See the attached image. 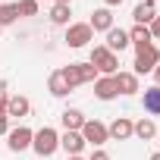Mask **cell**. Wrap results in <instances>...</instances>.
<instances>
[{
  "mask_svg": "<svg viewBox=\"0 0 160 160\" xmlns=\"http://www.w3.org/2000/svg\"><path fill=\"white\" fill-rule=\"evenodd\" d=\"M60 75L66 78L69 91H75L78 85H88V82H94V78H98V69H94L91 63H69V66H63V69H60Z\"/></svg>",
  "mask_w": 160,
  "mask_h": 160,
  "instance_id": "6da1fadb",
  "label": "cell"
},
{
  "mask_svg": "<svg viewBox=\"0 0 160 160\" xmlns=\"http://www.w3.org/2000/svg\"><path fill=\"white\" fill-rule=\"evenodd\" d=\"M88 63L98 69V75H116V72H119V53L107 50L104 44H94V47H91Z\"/></svg>",
  "mask_w": 160,
  "mask_h": 160,
  "instance_id": "7a4b0ae2",
  "label": "cell"
},
{
  "mask_svg": "<svg viewBox=\"0 0 160 160\" xmlns=\"http://www.w3.org/2000/svg\"><path fill=\"white\" fill-rule=\"evenodd\" d=\"M32 151H35L38 157H53V154L60 151V132L50 129V126L38 129L35 138H32Z\"/></svg>",
  "mask_w": 160,
  "mask_h": 160,
  "instance_id": "3957f363",
  "label": "cell"
},
{
  "mask_svg": "<svg viewBox=\"0 0 160 160\" xmlns=\"http://www.w3.org/2000/svg\"><path fill=\"white\" fill-rule=\"evenodd\" d=\"M157 63H160V50H157V44L135 47V63H132V72H135V75L154 72V66H157Z\"/></svg>",
  "mask_w": 160,
  "mask_h": 160,
  "instance_id": "277c9868",
  "label": "cell"
},
{
  "mask_svg": "<svg viewBox=\"0 0 160 160\" xmlns=\"http://www.w3.org/2000/svg\"><path fill=\"white\" fill-rule=\"evenodd\" d=\"M69 47H85L88 41H94V32L88 22H69L66 25V38H63Z\"/></svg>",
  "mask_w": 160,
  "mask_h": 160,
  "instance_id": "5b68a950",
  "label": "cell"
},
{
  "mask_svg": "<svg viewBox=\"0 0 160 160\" xmlns=\"http://www.w3.org/2000/svg\"><path fill=\"white\" fill-rule=\"evenodd\" d=\"M82 138H85V144H94V148H104V144L110 141L107 126H104L101 119H85V126H82Z\"/></svg>",
  "mask_w": 160,
  "mask_h": 160,
  "instance_id": "8992f818",
  "label": "cell"
},
{
  "mask_svg": "<svg viewBox=\"0 0 160 160\" xmlns=\"http://www.w3.org/2000/svg\"><path fill=\"white\" fill-rule=\"evenodd\" d=\"M32 138H35V132H32L28 126H16V129L7 132V148H10L13 154L28 151V148H32Z\"/></svg>",
  "mask_w": 160,
  "mask_h": 160,
  "instance_id": "52a82bcc",
  "label": "cell"
},
{
  "mask_svg": "<svg viewBox=\"0 0 160 160\" xmlns=\"http://www.w3.org/2000/svg\"><path fill=\"white\" fill-rule=\"evenodd\" d=\"M132 132H135V122H132L129 116H116V119L107 126V135H110L113 141H126V138H132Z\"/></svg>",
  "mask_w": 160,
  "mask_h": 160,
  "instance_id": "ba28073f",
  "label": "cell"
},
{
  "mask_svg": "<svg viewBox=\"0 0 160 160\" xmlns=\"http://www.w3.org/2000/svg\"><path fill=\"white\" fill-rule=\"evenodd\" d=\"M157 13H160V10H157L154 0H141V3L132 10V19H135V25H151Z\"/></svg>",
  "mask_w": 160,
  "mask_h": 160,
  "instance_id": "9c48e42d",
  "label": "cell"
},
{
  "mask_svg": "<svg viewBox=\"0 0 160 160\" xmlns=\"http://www.w3.org/2000/svg\"><path fill=\"white\" fill-rule=\"evenodd\" d=\"M88 25H91V32H110L113 28V10H107V7H101V10H94L91 13V19H88Z\"/></svg>",
  "mask_w": 160,
  "mask_h": 160,
  "instance_id": "30bf717a",
  "label": "cell"
},
{
  "mask_svg": "<svg viewBox=\"0 0 160 160\" xmlns=\"http://www.w3.org/2000/svg\"><path fill=\"white\" fill-rule=\"evenodd\" d=\"M113 82H116V91H119V94H138V91H141L135 72H116Z\"/></svg>",
  "mask_w": 160,
  "mask_h": 160,
  "instance_id": "8fae6325",
  "label": "cell"
},
{
  "mask_svg": "<svg viewBox=\"0 0 160 160\" xmlns=\"http://www.w3.org/2000/svg\"><path fill=\"white\" fill-rule=\"evenodd\" d=\"M60 122H63L66 132H82V126H85V113L75 110V107H66V110L60 113Z\"/></svg>",
  "mask_w": 160,
  "mask_h": 160,
  "instance_id": "7c38bea8",
  "label": "cell"
},
{
  "mask_svg": "<svg viewBox=\"0 0 160 160\" xmlns=\"http://www.w3.org/2000/svg\"><path fill=\"white\" fill-rule=\"evenodd\" d=\"M60 148L66 151V157L82 154V151H85V138H82V132H63V135H60Z\"/></svg>",
  "mask_w": 160,
  "mask_h": 160,
  "instance_id": "4fadbf2b",
  "label": "cell"
},
{
  "mask_svg": "<svg viewBox=\"0 0 160 160\" xmlns=\"http://www.w3.org/2000/svg\"><path fill=\"white\" fill-rule=\"evenodd\" d=\"M94 94H98V101H113V98L119 94L113 75H98V78H94Z\"/></svg>",
  "mask_w": 160,
  "mask_h": 160,
  "instance_id": "5bb4252c",
  "label": "cell"
},
{
  "mask_svg": "<svg viewBox=\"0 0 160 160\" xmlns=\"http://www.w3.org/2000/svg\"><path fill=\"white\" fill-rule=\"evenodd\" d=\"M28 110H32V104H28L25 94H13L7 101V116L10 119H22V116H28Z\"/></svg>",
  "mask_w": 160,
  "mask_h": 160,
  "instance_id": "9a60e30c",
  "label": "cell"
},
{
  "mask_svg": "<svg viewBox=\"0 0 160 160\" xmlns=\"http://www.w3.org/2000/svg\"><path fill=\"white\" fill-rule=\"evenodd\" d=\"M104 47H107V50H113V53L126 50V47H129V32H126V28H116V25H113V28L107 32V44H104Z\"/></svg>",
  "mask_w": 160,
  "mask_h": 160,
  "instance_id": "2e32d148",
  "label": "cell"
},
{
  "mask_svg": "<svg viewBox=\"0 0 160 160\" xmlns=\"http://www.w3.org/2000/svg\"><path fill=\"white\" fill-rule=\"evenodd\" d=\"M141 104H144V113H151V116H160V85H154V88H144V94H141Z\"/></svg>",
  "mask_w": 160,
  "mask_h": 160,
  "instance_id": "e0dca14e",
  "label": "cell"
},
{
  "mask_svg": "<svg viewBox=\"0 0 160 160\" xmlns=\"http://www.w3.org/2000/svg\"><path fill=\"white\" fill-rule=\"evenodd\" d=\"M129 44H135V47L154 44V38H151V28H148V25H132V28H129Z\"/></svg>",
  "mask_w": 160,
  "mask_h": 160,
  "instance_id": "ac0fdd59",
  "label": "cell"
},
{
  "mask_svg": "<svg viewBox=\"0 0 160 160\" xmlns=\"http://www.w3.org/2000/svg\"><path fill=\"white\" fill-rule=\"evenodd\" d=\"M132 135H135V138H141V141H151V138H157V126H154V119H151V116L138 119Z\"/></svg>",
  "mask_w": 160,
  "mask_h": 160,
  "instance_id": "d6986e66",
  "label": "cell"
},
{
  "mask_svg": "<svg viewBox=\"0 0 160 160\" xmlns=\"http://www.w3.org/2000/svg\"><path fill=\"white\" fill-rule=\"evenodd\" d=\"M47 91H50L53 98H66V94H69V85H66V78L60 75V69L50 72V78H47Z\"/></svg>",
  "mask_w": 160,
  "mask_h": 160,
  "instance_id": "ffe728a7",
  "label": "cell"
},
{
  "mask_svg": "<svg viewBox=\"0 0 160 160\" xmlns=\"http://www.w3.org/2000/svg\"><path fill=\"white\" fill-rule=\"evenodd\" d=\"M69 16H72V7H63V3L50 7V22L53 25H69Z\"/></svg>",
  "mask_w": 160,
  "mask_h": 160,
  "instance_id": "44dd1931",
  "label": "cell"
},
{
  "mask_svg": "<svg viewBox=\"0 0 160 160\" xmlns=\"http://www.w3.org/2000/svg\"><path fill=\"white\" fill-rule=\"evenodd\" d=\"M16 19H19L16 3H0V28H3V25H13Z\"/></svg>",
  "mask_w": 160,
  "mask_h": 160,
  "instance_id": "7402d4cb",
  "label": "cell"
},
{
  "mask_svg": "<svg viewBox=\"0 0 160 160\" xmlns=\"http://www.w3.org/2000/svg\"><path fill=\"white\" fill-rule=\"evenodd\" d=\"M38 10H41L38 0H19V3H16V13L19 16H38Z\"/></svg>",
  "mask_w": 160,
  "mask_h": 160,
  "instance_id": "603a6c76",
  "label": "cell"
},
{
  "mask_svg": "<svg viewBox=\"0 0 160 160\" xmlns=\"http://www.w3.org/2000/svg\"><path fill=\"white\" fill-rule=\"evenodd\" d=\"M148 28H151V38H154V41H160V13L154 16V22H151Z\"/></svg>",
  "mask_w": 160,
  "mask_h": 160,
  "instance_id": "cb8c5ba5",
  "label": "cell"
},
{
  "mask_svg": "<svg viewBox=\"0 0 160 160\" xmlns=\"http://www.w3.org/2000/svg\"><path fill=\"white\" fill-rule=\"evenodd\" d=\"M7 101H10V94H7V82H0V110L7 113Z\"/></svg>",
  "mask_w": 160,
  "mask_h": 160,
  "instance_id": "d4e9b609",
  "label": "cell"
},
{
  "mask_svg": "<svg viewBox=\"0 0 160 160\" xmlns=\"http://www.w3.org/2000/svg\"><path fill=\"white\" fill-rule=\"evenodd\" d=\"M7 132H10V116L0 110V135H7Z\"/></svg>",
  "mask_w": 160,
  "mask_h": 160,
  "instance_id": "484cf974",
  "label": "cell"
},
{
  "mask_svg": "<svg viewBox=\"0 0 160 160\" xmlns=\"http://www.w3.org/2000/svg\"><path fill=\"white\" fill-rule=\"evenodd\" d=\"M88 160H110V154H107L104 148H94V154H91Z\"/></svg>",
  "mask_w": 160,
  "mask_h": 160,
  "instance_id": "4316f807",
  "label": "cell"
},
{
  "mask_svg": "<svg viewBox=\"0 0 160 160\" xmlns=\"http://www.w3.org/2000/svg\"><path fill=\"white\" fill-rule=\"evenodd\" d=\"M119 3H122V0H104V7H107V10H113V7H119Z\"/></svg>",
  "mask_w": 160,
  "mask_h": 160,
  "instance_id": "83f0119b",
  "label": "cell"
},
{
  "mask_svg": "<svg viewBox=\"0 0 160 160\" xmlns=\"http://www.w3.org/2000/svg\"><path fill=\"white\" fill-rule=\"evenodd\" d=\"M154 78H157V85H160V63L154 66Z\"/></svg>",
  "mask_w": 160,
  "mask_h": 160,
  "instance_id": "f1b7e54d",
  "label": "cell"
},
{
  "mask_svg": "<svg viewBox=\"0 0 160 160\" xmlns=\"http://www.w3.org/2000/svg\"><path fill=\"white\" fill-rule=\"evenodd\" d=\"M53 3H63V7H72V0H53Z\"/></svg>",
  "mask_w": 160,
  "mask_h": 160,
  "instance_id": "f546056e",
  "label": "cell"
},
{
  "mask_svg": "<svg viewBox=\"0 0 160 160\" xmlns=\"http://www.w3.org/2000/svg\"><path fill=\"white\" fill-rule=\"evenodd\" d=\"M66 160H82V154H72V157H66Z\"/></svg>",
  "mask_w": 160,
  "mask_h": 160,
  "instance_id": "4dcf8cb0",
  "label": "cell"
},
{
  "mask_svg": "<svg viewBox=\"0 0 160 160\" xmlns=\"http://www.w3.org/2000/svg\"><path fill=\"white\" fill-rule=\"evenodd\" d=\"M151 160H160V151H157V154H151Z\"/></svg>",
  "mask_w": 160,
  "mask_h": 160,
  "instance_id": "1f68e13d",
  "label": "cell"
},
{
  "mask_svg": "<svg viewBox=\"0 0 160 160\" xmlns=\"http://www.w3.org/2000/svg\"><path fill=\"white\" fill-rule=\"evenodd\" d=\"M0 32H3V28H0Z\"/></svg>",
  "mask_w": 160,
  "mask_h": 160,
  "instance_id": "d6a6232c",
  "label": "cell"
},
{
  "mask_svg": "<svg viewBox=\"0 0 160 160\" xmlns=\"http://www.w3.org/2000/svg\"><path fill=\"white\" fill-rule=\"evenodd\" d=\"M38 3H41V0H38Z\"/></svg>",
  "mask_w": 160,
  "mask_h": 160,
  "instance_id": "836d02e7",
  "label": "cell"
}]
</instances>
